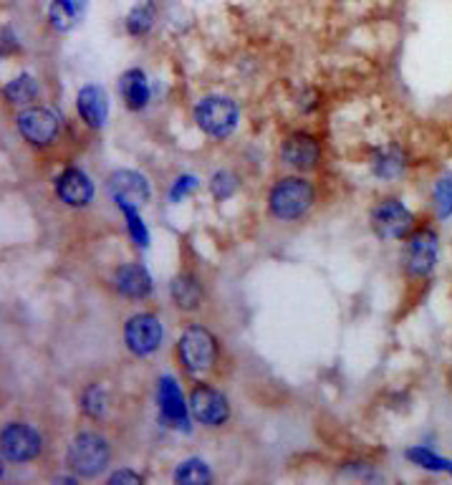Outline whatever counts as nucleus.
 <instances>
[{"mask_svg":"<svg viewBox=\"0 0 452 485\" xmlns=\"http://www.w3.org/2000/svg\"><path fill=\"white\" fill-rule=\"evenodd\" d=\"M432 200H435V213L440 220L452 218V175H445L440 180L435 182V193H432Z\"/></svg>","mask_w":452,"mask_h":485,"instance_id":"obj_26","label":"nucleus"},{"mask_svg":"<svg viewBox=\"0 0 452 485\" xmlns=\"http://www.w3.org/2000/svg\"><path fill=\"white\" fill-rule=\"evenodd\" d=\"M109 485H139L145 483V475L135 473V471H117V473L109 475V480H107Z\"/></svg>","mask_w":452,"mask_h":485,"instance_id":"obj_30","label":"nucleus"},{"mask_svg":"<svg viewBox=\"0 0 452 485\" xmlns=\"http://www.w3.org/2000/svg\"><path fill=\"white\" fill-rule=\"evenodd\" d=\"M404 271L410 279H429L440 261V235L432 228H417L404 238Z\"/></svg>","mask_w":452,"mask_h":485,"instance_id":"obj_4","label":"nucleus"},{"mask_svg":"<svg viewBox=\"0 0 452 485\" xmlns=\"http://www.w3.org/2000/svg\"><path fill=\"white\" fill-rule=\"evenodd\" d=\"M111 286L122 299L129 301H145L155 291L152 276L142 263H122L111 276Z\"/></svg>","mask_w":452,"mask_h":485,"instance_id":"obj_13","label":"nucleus"},{"mask_svg":"<svg viewBox=\"0 0 452 485\" xmlns=\"http://www.w3.org/2000/svg\"><path fill=\"white\" fill-rule=\"evenodd\" d=\"M218 339L212 337V331L200 324L187 327L177 339V359L183 364L187 375L202 376L218 362Z\"/></svg>","mask_w":452,"mask_h":485,"instance_id":"obj_2","label":"nucleus"},{"mask_svg":"<svg viewBox=\"0 0 452 485\" xmlns=\"http://www.w3.org/2000/svg\"><path fill=\"white\" fill-rule=\"evenodd\" d=\"M109 392L104 385H89V387L81 392V413L91 420H101L104 414L109 413Z\"/></svg>","mask_w":452,"mask_h":485,"instance_id":"obj_24","label":"nucleus"},{"mask_svg":"<svg viewBox=\"0 0 452 485\" xmlns=\"http://www.w3.org/2000/svg\"><path fill=\"white\" fill-rule=\"evenodd\" d=\"M238 117H240L238 104L232 99L218 97V94L205 97L195 107L197 127L205 134H210V137H215V139L231 137L235 132V127H238Z\"/></svg>","mask_w":452,"mask_h":485,"instance_id":"obj_5","label":"nucleus"},{"mask_svg":"<svg viewBox=\"0 0 452 485\" xmlns=\"http://www.w3.org/2000/svg\"><path fill=\"white\" fill-rule=\"evenodd\" d=\"M412 213L397 197H384L372 210V228L381 241H404L412 233Z\"/></svg>","mask_w":452,"mask_h":485,"instance_id":"obj_6","label":"nucleus"},{"mask_svg":"<svg viewBox=\"0 0 452 485\" xmlns=\"http://www.w3.org/2000/svg\"><path fill=\"white\" fill-rule=\"evenodd\" d=\"M407 170V155L402 152V147L387 145L374 152L372 157V172L381 177V180H394Z\"/></svg>","mask_w":452,"mask_h":485,"instance_id":"obj_20","label":"nucleus"},{"mask_svg":"<svg viewBox=\"0 0 452 485\" xmlns=\"http://www.w3.org/2000/svg\"><path fill=\"white\" fill-rule=\"evenodd\" d=\"M197 177H193V175H180L177 180H174V185H172L170 190V200L172 203H180L183 197H187V195H193L197 190Z\"/></svg>","mask_w":452,"mask_h":485,"instance_id":"obj_29","label":"nucleus"},{"mask_svg":"<svg viewBox=\"0 0 452 485\" xmlns=\"http://www.w3.org/2000/svg\"><path fill=\"white\" fill-rule=\"evenodd\" d=\"M404 458L422 468V471H429V473H450L452 475V461L450 458H442L438 452H432L425 445H417V448H410L404 452Z\"/></svg>","mask_w":452,"mask_h":485,"instance_id":"obj_23","label":"nucleus"},{"mask_svg":"<svg viewBox=\"0 0 452 485\" xmlns=\"http://www.w3.org/2000/svg\"><path fill=\"white\" fill-rule=\"evenodd\" d=\"M157 402L162 420L174 430H187V404L180 385L172 376H162L157 387Z\"/></svg>","mask_w":452,"mask_h":485,"instance_id":"obj_15","label":"nucleus"},{"mask_svg":"<svg viewBox=\"0 0 452 485\" xmlns=\"http://www.w3.org/2000/svg\"><path fill=\"white\" fill-rule=\"evenodd\" d=\"M119 94H122L124 104L132 111H142L149 104V81L147 73L139 69H129L122 73L119 79Z\"/></svg>","mask_w":452,"mask_h":485,"instance_id":"obj_19","label":"nucleus"},{"mask_svg":"<svg viewBox=\"0 0 452 485\" xmlns=\"http://www.w3.org/2000/svg\"><path fill=\"white\" fill-rule=\"evenodd\" d=\"M165 339V328L155 314H135L124 324V344L135 357H152Z\"/></svg>","mask_w":452,"mask_h":485,"instance_id":"obj_9","label":"nucleus"},{"mask_svg":"<svg viewBox=\"0 0 452 485\" xmlns=\"http://www.w3.org/2000/svg\"><path fill=\"white\" fill-rule=\"evenodd\" d=\"M170 293L172 301H174V306L180 311H195L197 306L202 303V296H205L200 279H197L195 273H190V271H183L180 276L172 279Z\"/></svg>","mask_w":452,"mask_h":485,"instance_id":"obj_18","label":"nucleus"},{"mask_svg":"<svg viewBox=\"0 0 452 485\" xmlns=\"http://www.w3.org/2000/svg\"><path fill=\"white\" fill-rule=\"evenodd\" d=\"M210 480H212L210 465L200 458H187L174 471V483L177 485H205Z\"/></svg>","mask_w":452,"mask_h":485,"instance_id":"obj_25","label":"nucleus"},{"mask_svg":"<svg viewBox=\"0 0 452 485\" xmlns=\"http://www.w3.org/2000/svg\"><path fill=\"white\" fill-rule=\"evenodd\" d=\"M155 21H157V11L152 3H137L132 11L127 13L124 18V28L129 36H147L149 31L155 28Z\"/></svg>","mask_w":452,"mask_h":485,"instance_id":"obj_22","label":"nucleus"},{"mask_svg":"<svg viewBox=\"0 0 452 485\" xmlns=\"http://www.w3.org/2000/svg\"><path fill=\"white\" fill-rule=\"evenodd\" d=\"M3 94H5L8 104H13V107H31V104L38 99L36 79H33V76H28V73H24V76H15L13 81L5 84Z\"/></svg>","mask_w":452,"mask_h":485,"instance_id":"obj_21","label":"nucleus"},{"mask_svg":"<svg viewBox=\"0 0 452 485\" xmlns=\"http://www.w3.org/2000/svg\"><path fill=\"white\" fill-rule=\"evenodd\" d=\"M122 213H124V218H127V228H129V233H132V238H135L137 245H139V248H147L149 233H147V228H145L142 218H139V210H137V207H124Z\"/></svg>","mask_w":452,"mask_h":485,"instance_id":"obj_28","label":"nucleus"},{"mask_svg":"<svg viewBox=\"0 0 452 485\" xmlns=\"http://www.w3.org/2000/svg\"><path fill=\"white\" fill-rule=\"evenodd\" d=\"M190 413L202 427H222L231 420V402L221 389L200 382L190 392Z\"/></svg>","mask_w":452,"mask_h":485,"instance_id":"obj_7","label":"nucleus"},{"mask_svg":"<svg viewBox=\"0 0 452 485\" xmlns=\"http://www.w3.org/2000/svg\"><path fill=\"white\" fill-rule=\"evenodd\" d=\"M56 195L63 205L86 207L94 200V182L84 170L69 167L56 177Z\"/></svg>","mask_w":452,"mask_h":485,"instance_id":"obj_14","label":"nucleus"},{"mask_svg":"<svg viewBox=\"0 0 452 485\" xmlns=\"http://www.w3.org/2000/svg\"><path fill=\"white\" fill-rule=\"evenodd\" d=\"M15 127L18 134L24 137L28 145L33 147H51L59 137V117L46 107H25L18 117H15Z\"/></svg>","mask_w":452,"mask_h":485,"instance_id":"obj_8","label":"nucleus"},{"mask_svg":"<svg viewBox=\"0 0 452 485\" xmlns=\"http://www.w3.org/2000/svg\"><path fill=\"white\" fill-rule=\"evenodd\" d=\"M281 159L286 167L296 172L316 170L318 159H321V147H318L316 137L306 132L288 134L281 145Z\"/></svg>","mask_w":452,"mask_h":485,"instance_id":"obj_12","label":"nucleus"},{"mask_svg":"<svg viewBox=\"0 0 452 485\" xmlns=\"http://www.w3.org/2000/svg\"><path fill=\"white\" fill-rule=\"evenodd\" d=\"M3 458L8 462L36 461L43 450V440L36 427L25 423H8L3 427Z\"/></svg>","mask_w":452,"mask_h":485,"instance_id":"obj_10","label":"nucleus"},{"mask_svg":"<svg viewBox=\"0 0 452 485\" xmlns=\"http://www.w3.org/2000/svg\"><path fill=\"white\" fill-rule=\"evenodd\" d=\"M89 0H51L49 24L56 33H69L84 21Z\"/></svg>","mask_w":452,"mask_h":485,"instance_id":"obj_17","label":"nucleus"},{"mask_svg":"<svg viewBox=\"0 0 452 485\" xmlns=\"http://www.w3.org/2000/svg\"><path fill=\"white\" fill-rule=\"evenodd\" d=\"M238 190V177L228 170H221L212 175V180H210V193L215 195L218 200H228L232 197Z\"/></svg>","mask_w":452,"mask_h":485,"instance_id":"obj_27","label":"nucleus"},{"mask_svg":"<svg viewBox=\"0 0 452 485\" xmlns=\"http://www.w3.org/2000/svg\"><path fill=\"white\" fill-rule=\"evenodd\" d=\"M66 462L76 473V478H99L109 468L111 442L101 433L84 430L71 440Z\"/></svg>","mask_w":452,"mask_h":485,"instance_id":"obj_1","label":"nucleus"},{"mask_svg":"<svg viewBox=\"0 0 452 485\" xmlns=\"http://www.w3.org/2000/svg\"><path fill=\"white\" fill-rule=\"evenodd\" d=\"M109 195L114 197V203L124 207H145L152 200V190L145 175H139L135 170H117L109 175Z\"/></svg>","mask_w":452,"mask_h":485,"instance_id":"obj_11","label":"nucleus"},{"mask_svg":"<svg viewBox=\"0 0 452 485\" xmlns=\"http://www.w3.org/2000/svg\"><path fill=\"white\" fill-rule=\"evenodd\" d=\"M314 200H316V190L306 177H283L273 185L268 195L270 213L283 223L304 218L314 207Z\"/></svg>","mask_w":452,"mask_h":485,"instance_id":"obj_3","label":"nucleus"},{"mask_svg":"<svg viewBox=\"0 0 452 485\" xmlns=\"http://www.w3.org/2000/svg\"><path fill=\"white\" fill-rule=\"evenodd\" d=\"M76 109L89 129H101L109 117V97L101 86L89 84L76 94Z\"/></svg>","mask_w":452,"mask_h":485,"instance_id":"obj_16","label":"nucleus"},{"mask_svg":"<svg viewBox=\"0 0 452 485\" xmlns=\"http://www.w3.org/2000/svg\"><path fill=\"white\" fill-rule=\"evenodd\" d=\"M18 49V43H15V36H13L11 28H5L3 31V53H11V51Z\"/></svg>","mask_w":452,"mask_h":485,"instance_id":"obj_31","label":"nucleus"}]
</instances>
